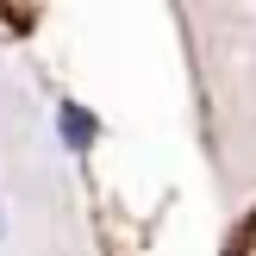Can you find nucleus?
I'll use <instances>...</instances> for the list:
<instances>
[{"label": "nucleus", "instance_id": "nucleus-1", "mask_svg": "<svg viewBox=\"0 0 256 256\" xmlns=\"http://www.w3.org/2000/svg\"><path fill=\"white\" fill-rule=\"evenodd\" d=\"M56 119H62V138H69V144H75V150H82V144H94V119H88V112H82V106H62V112H56Z\"/></svg>", "mask_w": 256, "mask_h": 256}, {"label": "nucleus", "instance_id": "nucleus-2", "mask_svg": "<svg viewBox=\"0 0 256 256\" xmlns=\"http://www.w3.org/2000/svg\"><path fill=\"white\" fill-rule=\"evenodd\" d=\"M238 256H256V212L244 219V232H238Z\"/></svg>", "mask_w": 256, "mask_h": 256}, {"label": "nucleus", "instance_id": "nucleus-3", "mask_svg": "<svg viewBox=\"0 0 256 256\" xmlns=\"http://www.w3.org/2000/svg\"><path fill=\"white\" fill-rule=\"evenodd\" d=\"M0 232H6V219H0Z\"/></svg>", "mask_w": 256, "mask_h": 256}]
</instances>
